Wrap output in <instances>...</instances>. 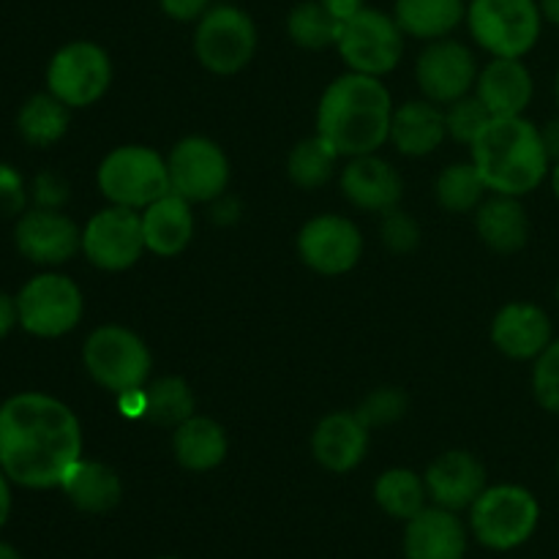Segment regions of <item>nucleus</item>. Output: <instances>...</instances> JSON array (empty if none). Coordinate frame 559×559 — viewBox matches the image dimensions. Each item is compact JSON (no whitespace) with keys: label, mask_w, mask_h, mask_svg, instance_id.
Returning a JSON list of instances; mask_svg holds the SVG:
<instances>
[{"label":"nucleus","mask_w":559,"mask_h":559,"mask_svg":"<svg viewBox=\"0 0 559 559\" xmlns=\"http://www.w3.org/2000/svg\"><path fill=\"white\" fill-rule=\"evenodd\" d=\"M418 85L424 96L435 104H453L469 93L478 80V66L464 44L440 38L429 44L418 58Z\"/></svg>","instance_id":"nucleus-15"},{"label":"nucleus","mask_w":559,"mask_h":559,"mask_svg":"<svg viewBox=\"0 0 559 559\" xmlns=\"http://www.w3.org/2000/svg\"><path fill=\"white\" fill-rule=\"evenodd\" d=\"M426 497H429V491H426L424 478H418L413 469H388V473H382L374 484L377 506H380L388 516L404 519V522H409V519L418 516V513L424 511Z\"/></svg>","instance_id":"nucleus-30"},{"label":"nucleus","mask_w":559,"mask_h":559,"mask_svg":"<svg viewBox=\"0 0 559 559\" xmlns=\"http://www.w3.org/2000/svg\"><path fill=\"white\" fill-rule=\"evenodd\" d=\"M540 5L535 0H473L467 9L475 41L495 58H522L540 36Z\"/></svg>","instance_id":"nucleus-7"},{"label":"nucleus","mask_w":559,"mask_h":559,"mask_svg":"<svg viewBox=\"0 0 559 559\" xmlns=\"http://www.w3.org/2000/svg\"><path fill=\"white\" fill-rule=\"evenodd\" d=\"M467 533L448 508H424L404 530V557L407 559H464Z\"/></svg>","instance_id":"nucleus-19"},{"label":"nucleus","mask_w":559,"mask_h":559,"mask_svg":"<svg viewBox=\"0 0 559 559\" xmlns=\"http://www.w3.org/2000/svg\"><path fill=\"white\" fill-rule=\"evenodd\" d=\"M533 391L540 407L559 415V342H551L535 360Z\"/></svg>","instance_id":"nucleus-37"},{"label":"nucleus","mask_w":559,"mask_h":559,"mask_svg":"<svg viewBox=\"0 0 559 559\" xmlns=\"http://www.w3.org/2000/svg\"><path fill=\"white\" fill-rule=\"evenodd\" d=\"M82 251L98 271H126L145 251L142 216L134 207H104L87 222L82 233Z\"/></svg>","instance_id":"nucleus-12"},{"label":"nucleus","mask_w":559,"mask_h":559,"mask_svg":"<svg viewBox=\"0 0 559 559\" xmlns=\"http://www.w3.org/2000/svg\"><path fill=\"white\" fill-rule=\"evenodd\" d=\"M322 3L328 5V11H331L333 16H338V20L344 22L353 14H358V11L366 5V0H322Z\"/></svg>","instance_id":"nucleus-43"},{"label":"nucleus","mask_w":559,"mask_h":559,"mask_svg":"<svg viewBox=\"0 0 559 559\" xmlns=\"http://www.w3.org/2000/svg\"><path fill=\"white\" fill-rule=\"evenodd\" d=\"M82 360H85L87 374L93 382L109 393H126L142 391L151 377V349L145 347L136 333L120 325H104L87 336L85 349H82Z\"/></svg>","instance_id":"nucleus-4"},{"label":"nucleus","mask_w":559,"mask_h":559,"mask_svg":"<svg viewBox=\"0 0 559 559\" xmlns=\"http://www.w3.org/2000/svg\"><path fill=\"white\" fill-rule=\"evenodd\" d=\"M540 136H544V145H546V153H549V158H559V118L549 120V123L544 126V131H540Z\"/></svg>","instance_id":"nucleus-44"},{"label":"nucleus","mask_w":559,"mask_h":559,"mask_svg":"<svg viewBox=\"0 0 559 559\" xmlns=\"http://www.w3.org/2000/svg\"><path fill=\"white\" fill-rule=\"evenodd\" d=\"M289 38L304 49H325L338 41L342 33V20L328 11L322 0H306L289 11L287 20Z\"/></svg>","instance_id":"nucleus-32"},{"label":"nucleus","mask_w":559,"mask_h":559,"mask_svg":"<svg viewBox=\"0 0 559 559\" xmlns=\"http://www.w3.org/2000/svg\"><path fill=\"white\" fill-rule=\"evenodd\" d=\"M82 459L76 415L47 393H16L0 404V469L25 489H55Z\"/></svg>","instance_id":"nucleus-1"},{"label":"nucleus","mask_w":559,"mask_h":559,"mask_svg":"<svg viewBox=\"0 0 559 559\" xmlns=\"http://www.w3.org/2000/svg\"><path fill=\"white\" fill-rule=\"evenodd\" d=\"M169 186L189 202H211L229 183V162L222 147L207 136H186L167 158Z\"/></svg>","instance_id":"nucleus-13"},{"label":"nucleus","mask_w":559,"mask_h":559,"mask_svg":"<svg viewBox=\"0 0 559 559\" xmlns=\"http://www.w3.org/2000/svg\"><path fill=\"white\" fill-rule=\"evenodd\" d=\"M369 451V426L355 413H333L317 424L311 453L331 473H349Z\"/></svg>","instance_id":"nucleus-21"},{"label":"nucleus","mask_w":559,"mask_h":559,"mask_svg":"<svg viewBox=\"0 0 559 559\" xmlns=\"http://www.w3.org/2000/svg\"><path fill=\"white\" fill-rule=\"evenodd\" d=\"M338 151L325 140V136L314 134L309 140L298 142L293 147L287 158V173L298 189L314 191L320 186H325L333 178V169H336Z\"/></svg>","instance_id":"nucleus-31"},{"label":"nucleus","mask_w":559,"mask_h":559,"mask_svg":"<svg viewBox=\"0 0 559 559\" xmlns=\"http://www.w3.org/2000/svg\"><path fill=\"white\" fill-rule=\"evenodd\" d=\"M540 11H544L546 20L559 25V0H540Z\"/></svg>","instance_id":"nucleus-46"},{"label":"nucleus","mask_w":559,"mask_h":559,"mask_svg":"<svg viewBox=\"0 0 559 559\" xmlns=\"http://www.w3.org/2000/svg\"><path fill=\"white\" fill-rule=\"evenodd\" d=\"M16 129L22 140L33 147H49L63 140L69 129V107L52 93H36L22 104L16 115Z\"/></svg>","instance_id":"nucleus-29"},{"label":"nucleus","mask_w":559,"mask_h":559,"mask_svg":"<svg viewBox=\"0 0 559 559\" xmlns=\"http://www.w3.org/2000/svg\"><path fill=\"white\" fill-rule=\"evenodd\" d=\"M98 189L112 205L147 207L173 191L167 162L145 145L115 147L96 173Z\"/></svg>","instance_id":"nucleus-5"},{"label":"nucleus","mask_w":559,"mask_h":559,"mask_svg":"<svg viewBox=\"0 0 559 559\" xmlns=\"http://www.w3.org/2000/svg\"><path fill=\"white\" fill-rule=\"evenodd\" d=\"M478 98L491 118H513L533 98V76L519 58H495L478 76Z\"/></svg>","instance_id":"nucleus-23"},{"label":"nucleus","mask_w":559,"mask_h":559,"mask_svg":"<svg viewBox=\"0 0 559 559\" xmlns=\"http://www.w3.org/2000/svg\"><path fill=\"white\" fill-rule=\"evenodd\" d=\"M16 309H20V325L31 336L58 338L80 325L85 298L63 273H38L20 289Z\"/></svg>","instance_id":"nucleus-8"},{"label":"nucleus","mask_w":559,"mask_h":559,"mask_svg":"<svg viewBox=\"0 0 559 559\" xmlns=\"http://www.w3.org/2000/svg\"><path fill=\"white\" fill-rule=\"evenodd\" d=\"M557 473H559V467H557Z\"/></svg>","instance_id":"nucleus-52"},{"label":"nucleus","mask_w":559,"mask_h":559,"mask_svg":"<svg viewBox=\"0 0 559 559\" xmlns=\"http://www.w3.org/2000/svg\"><path fill=\"white\" fill-rule=\"evenodd\" d=\"M162 11L178 22H194L207 11L211 0H158Z\"/></svg>","instance_id":"nucleus-41"},{"label":"nucleus","mask_w":559,"mask_h":559,"mask_svg":"<svg viewBox=\"0 0 559 559\" xmlns=\"http://www.w3.org/2000/svg\"><path fill=\"white\" fill-rule=\"evenodd\" d=\"M491 342L513 360L538 358L551 344V322L535 304H508L491 322Z\"/></svg>","instance_id":"nucleus-18"},{"label":"nucleus","mask_w":559,"mask_h":559,"mask_svg":"<svg viewBox=\"0 0 559 559\" xmlns=\"http://www.w3.org/2000/svg\"><path fill=\"white\" fill-rule=\"evenodd\" d=\"M557 300H559V284H557Z\"/></svg>","instance_id":"nucleus-50"},{"label":"nucleus","mask_w":559,"mask_h":559,"mask_svg":"<svg viewBox=\"0 0 559 559\" xmlns=\"http://www.w3.org/2000/svg\"><path fill=\"white\" fill-rule=\"evenodd\" d=\"M393 102L380 76L344 74L328 85L317 107V134L325 136L338 156H366L391 140Z\"/></svg>","instance_id":"nucleus-2"},{"label":"nucleus","mask_w":559,"mask_h":559,"mask_svg":"<svg viewBox=\"0 0 559 559\" xmlns=\"http://www.w3.org/2000/svg\"><path fill=\"white\" fill-rule=\"evenodd\" d=\"M175 459L189 473H211L227 456V435L222 426L211 418L191 415L173 435Z\"/></svg>","instance_id":"nucleus-25"},{"label":"nucleus","mask_w":559,"mask_h":559,"mask_svg":"<svg viewBox=\"0 0 559 559\" xmlns=\"http://www.w3.org/2000/svg\"><path fill=\"white\" fill-rule=\"evenodd\" d=\"M9 484H11L9 475L0 469V527H3L11 516V486Z\"/></svg>","instance_id":"nucleus-45"},{"label":"nucleus","mask_w":559,"mask_h":559,"mask_svg":"<svg viewBox=\"0 0 559 559\" xmlns=\"http://www.w3.org/2000/svg\"><path fill=\"white\" fill-rule=\"evenodd\" d=\"M336 47L353 71L369 76H382L396 69L399 60H402V27L385 11L364 5L358 14L342 22Z\"/></svg>","instance_id":"nucleus-10"},{"label":"nucleus","mask_w":559,"mask_h":559,"mask_svg":"<svg viewBox=\"0 0 559 559\" xmlns=\"http://www.w3.org/2000/svg\"><path fill=\"white\" fill-rule=\"evenodd\" d=\"M404 413H407V396L399 388H377L374 393L364 399V404H360L355 415L369 429H374V426L396 424L399 418H404Z\"/></svg>","instance_id":"nucleus-36"},{"label":"nucleus","mask_w":559,"mask_h":559,"mask_svg":"<svg viewBox=\"0 0 559 559\" xmlns=\"http://www.w3.org/2000/svg\"><path fill=\"white\" fill-rule=\"evenodd\" d=\"M551 189H555V194H557V200H559V158H557V164H555V173H551Z\"/></svg>","instance_id":"nucleus-48"},{"label":"nucleus","mask_w":559,"mask_h":559,"mask_svg":"<svg viewBox=\"0 0 559 559\" xmlns=\"http://www.w3.org/2000/svg\"><path fill=\"white\" fill-rule=\"evenodd\" d=\"M142 235L145 249L156 257H178L194 238V213L191 202L169 191L162 200L142 207Z\"/></svg>","instance_id":"nucleus-22"},{"label":"nucleus","mask_w":559,"mask_h":559,"mask_svg":"<svg viewBox=\"0 0 559 559\" xmlns=\"http://www.w3.org/2000/svg\"><path fill=\"white\" fill-rule=\"evenodd\" d=\"M25 180L11 164H0V216H16L25 211Z\"/></svg>","instance_id":"nucleus-39"},{"label":"nucleus","mask_w":559,"mask_h":559,"mask_svg":"<svg viewBox=\"0 0 559 559\" xmlns=\"http://www.w3.org/2000/svg\"><path fill=\"white\" fill-rule=\"evenodd\" d=\"M112 82L109 55L93 41H71L52 55L47 66V87L69 109L91 107Z\"/></svg>","instance_id":"nucleus-11"},{"label":"nucleus","mask_w":559,"mask_h":559,"mask_svg":"<svg viewBox=\"0 0 559 559\" xmlns=\"http://www.w3.org/2000/svg\"><path fill=\"white\" fill-rule=\"evenodd\" d=\"M66 200H69V186H66V180L60 175H36V180H33V202H36V207L60 211V205H66Z\"/></svg>","instance_id":"nucleus-40"},{"label":"nucleus","mask_w":559,"mask_h":559,"mask_svg":"<svg viewBox=\"0 0 559 559\" xmlns=\"http://www.w3.org/2000/svg\"><path fill=\"white\" fill-rule=\"evenodd\" d=\"M424 484L435 506L462 511V508H473V502L484 495L486 469L473 453L448 451L426 469Z\"/></svg>","instance_id":"nucleus-17"},{"label":"nucleus","mask_w":559,"mask_h":559,"mask_svg":"<svg viewBox=\"0 0 559 559\" xmlns=\"http://www.w3.org/2000/svg\"><path fill=\"white\" fill-rule=\"evenodd\" d=\"M342 191L360 211L388 213L402 200V178L385 158L366 153L344 167Z\"/></svg>","instance_id":"nucleus-20"},{"label":"nucleus","mask_w":559,"mask_h":559,"mask_svg":"<svg viewBox=\"0 0 559 559\" xmlns=\"http://www.w3.org/2000/svg\"><path fill=\"white\" fill-rule=\"evenodd\" d=\"M478 235L497 254H513L524 249L530 238V222L519 197L497 194L478 207Z\"/></svg>","instance_id":"nucleus-27"},{"label":"nucleus","mask_w":559,"mask_h":559,"mask_svg":"<svg viewBox=\"0 0 559 559\" xmlns=\"http://www.w3.org/2000/svg\"><path fill=\"white\" fill-rule=\"evenodd\" d=\"M469 147L486 189L495 194L524 197L538 189L549 173L551 158L540 129L522 115L491 118Z\"/></svg>","instance_id":"nucleus-3"},{"label":"nucleus","mask_w":559,"mask_h":559,"mask_svg":"<svg viewBox=\"0 0 559 559\" xmlns=\"http://www.w3.org/2000/svg\"><path fill=\"white\" fill-rule=\"evenodd\" d=\"M557 104H559V74H557Z\"/></svg>","instance_id":"nucleus-49"},{"label":"nucleus","mask_w":559,"mask_h":559,"mask_svg":"<svg viewBox=\"0 0 559 559\" xmlns=\"http://www.w3.org/2000/svg\"><path fill=\"white\" fill-rule=\"evenodd\" d=\"M382 240H385L388 249L396 251V254H407V251H413L415 246H418L420 229L407 213L393 207V211H388L385 218H382Z\"/></svg>","instance_id":"nucleus-38"},{"label":"nucleus","mask_w":559,"mask_h":559,"mask_svg":"<svg viewBox=\"0 0 559 559\" xmlns=\"http://www.w3.org/2000/svg\"><path fill=\"white\" fill-rule=\"evenodd\" d=\"M194 393L180 377H162L145 388V418L158 426H180L194 415Z\"/></svg>","instance_id":"nucleus-33"},{"label":"nucleus","mask_w":559,"mask_h":559,"mask_svg":"<svg viewBox=\"0 0 559 559\" xmlns=\"http://www.w3.org/2000/svg\"><path fill=\"white\" fill-rule=\"evenodd\" d=\"M486 194V183L478 167L469 164H451L437 178V200L451 213H469L480 205Z\"/></svg>","instance_id":"nucleus-34"},{"label":"nucleus","mask_w":559,"mask_h":559,"mask_svg":"<svg viewBox=\"0 0 559 559\" xmlns=\"http://www.w3.org/2000/svg\"><path fill=\"white\" fill-rule=\"evenodd\" d=\"M298 254L311 271L322 276H342L358 265L364 254L360 229L344 216H317L300 229Z\"/></svg>","instance_id":"nucleus-14"},{"label":"nucleus","mask_w":559,"mask_h":559,"mask_svg":"<svg viewBox=\"0 0 559 559\" xmlns=\"http://www.w3.org/2000/svg\"><path fill=\"white\" fill-rule=\"evenodd\" d=\"M538 500L522 486H491L473 502V533L486 549L511 551L533 538L538 527Z\"/></svg>","instance_id":"nucleus-6"},{"label":"nucleus","mask_w":559,"mask_h":559,"mask_svg":"<svg viewBox=\"0 0 559 559\" xmlns=\"http://www.w3.org/2000/svg\"><path fill=\"white\" fill-rule=\"evenodd\" d=\"M0 559H22V557H20V551L14 549V546H9V544H3V540H0Z\"/></svg>","instance_id":"nucleus-47"},{"label":"nucleus","mask_w":559,"mask_h":559,"mask_svg":"<svg viewBox=\"0 0 559 559\" xmlns=\"http://www.w3.org/2000/svg\"><path fill=\"white\" fill-rule=\"evenodd\" d=\"M489 120L491 112L478 96H464L445 109L448 134L456 142H462V145H473L480 136V131L489 126Z\"/></svg>","instance_id":"nucleus-35"},{"label":"nucleus","mask_w":559,"mask_h":559,"mask_svg":"<svg viewBox=\"0 0 559 559\" xmlns=\"http://www.w3.org/2000/svg\"><path fill=\"white\" fill-rule=\"evenodd\" d=\"M14 325H20V309H16V298L0 293V338L9 336L14 331Z\"/></svg>","instance_id":"nucleus-42"},{"label":"nucleus","mask_w":559,"mask_h":559,"mask_svg":"<svg viewBox=\"0 0 559 559\" xmlns=\"http://www.w3.org/2000/svg\"><path fill=\"white\" fill-rule=\"evenodd\" d=\"M197 60L213 74H238L257 52V25L235 5H216L200 16L194 33Z\"/></svg>","instance_id":"nucleus-9"},{"label":"nucleus","mask_w":559,"mask_h":559,"mask_svg":"<svg viewBox=\"0 0 559 559\" xmlns=\"http://www.w3.org/2000/svg\"><path fill=\"white\" fill-rule=\"evenodd\" d=\"M162 559H175V557H162Z\"/></svg>","instance_id":"nucleus-51"},{"label":"nucleus","mask_w":559,"mask_h":559,"mask_svg":"<svg viewBox=\"0 0 559 559\" xmlns=\"http://www.w3.org/2000/svg\"><path fill=\"white\" fill-rule=\"evenodd\" d=\"M16 249L36 265H63L82 249V233L69 216L60 211H33L22 213L14 227Z\"/></svg>","instance_id":"nucleus-16"},{"label":"nucleus","mask_w":559,"mask_h":559,"mask_svg":"<svg viewBox=\"0 0 559 559\" xmlns=\"http://www.w3.org/2000/svg\"><path fill=\"white\" fill-rule=\"evenodd\" d=\"M448 136L445 112L435 102H407L393 109L391 140L404 156H429Z\"/></svg>","instance_id":"nucleus-24"},{"label":"nucleus","mask_w":559,"mask_h":559,"mask_svg":"<svg viewBox=\"0 0 559 559\" xmlns=\"http://www.w3.org/2000/svg\"><path fill=\"white\" fill-rule=\"evenodd\" d=\"M60 489L69 497L71 506L85 513L112 511L120 502V497H123V486H120V478L115 475V469L102 462H87V459H80L66 473Z\"/></svg>","instance_id":"nucleus-26"},{"label":"nucleus","mask_w":559,"mask_h":559,"mask_svg":"<svg viewBox=\"0 0 559 559\" xmlns=\"http://www.w3.org/2000/svg\"><path fill=\"white\" fill-rule=\"evenodd\" d=\"M467 16L464 0H396V14L402 33L415 38H445Z\"/></svg>","instance_id":"nucleus-28"}]
</instances>
